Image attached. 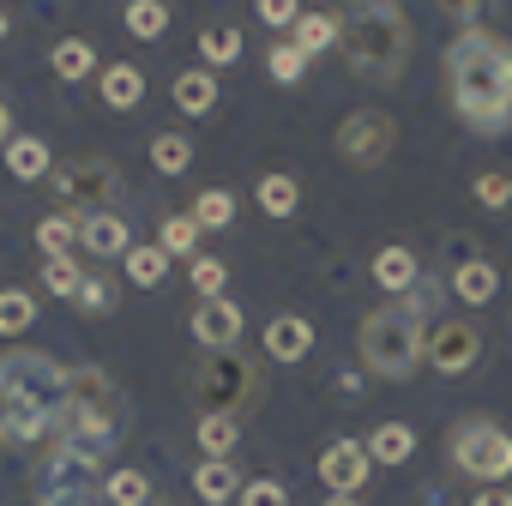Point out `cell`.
<instances>
[{"instance_id": "46", "label": "cell", "mask_w": 512, "mask_h": 506, "mask_svg": "<svg viewBox=\"0 0 512 506\" xmlns=\"http://www.w3.org/2000/svg\"><path fill=\"white\" fill-rule=\"evenodd\" d=\"M7 139H13V109L0 103V151H7Z\"/></svg>"}, {"instance_id": "28", "label": "cell", "mask_w": 512, "mask_h": 506, "mask_svg": "<svg viewBox=\"0 0 512 506\" xmlns=\"http://www.w3.org/2000/svg\"><path fill=\"white\" fill-rule=\"evenodd\" d=\"M199 61H205V67L241 61V31H235V25H205V31H199Z\"/></svg>"}, {"instance_id": "27", "label": "cell", "mask_w": 512, "mask_h": 506, "mask_svg": "<svg viewBox=\"0 0 512 506\" xmlns=\"http://www.w3.org/2000/svg\"><path fill=\"white\" fill-rule=\"evenodd\" d=\"M127 37H139V43H157L163 31H169V7L163 0H127Z\"/></svg>"}, {"instance_id": "10", "label": "cell", "mask_w": 512, "mask_h": 506, "mask_svg": "<svg viewBox=\"0 0 512 506\" xmlns=\"http://www.w3.org/2000/svg\"><path fill=\"white\" fill-rule=\"evenodd\" d=\"M97 464H103V458H91V452H79V446H67V440H49V452H43V464H37V500L55 506V500H67V494H91Z\"/></svg>"}, {"instance_id": "45", "label": "cell", "mask_w": 512, "mask_h": 506, "mask_svg": "<svg viewBox=\"0 0 512 506\" xmlns=\"http://www.w3.org/2000/svg\"><path fill=\"white\" fill-rule=\"evenodd\" d=\"M338 398H362V380L356 374H338Z\"/></svg>"}, {"instance_id": "4", "label": "cell", "mask_w": 512, "mask_h": 506, "mask_svg": "<svg viewBox=\"0 0 512 506\" xmlns=\"http://www.w3.org/2000/svg\"><path fill=\"white\" fill-rule=\"evenodd\" d=\"M356 350H362V368L374 380H410L428 356V314L410 302V296H392L386 308H374L356 332Z\"/></svg>"}, {"instance_id": "37", "label": "cell", "mask_w": 512, "mask_h": 506, "mask_svg": "<svg viewBox=\"0 0 512 506\" xmlns=\"http://www.w3.org/2000/svg\"><path fill=\"white\" fill-rule=\"evenodd\" d=\"M223 284H229L223 260H205V253H193V290H199V302H217V296H223Z\"/></svg>"}, {"instance_id": "49", "label": "cell", "mask_w": 512, "mask_h": 506, "mask_svg": "<svg viewBox=\"0 0 512 506\" xmlns=\"http://www.w3.org/2000/svg\"><path fill=\"white\" fill-rule=\"evenodd\" d=\"M0 43H7V13H0Z\"/></svg>"}, {"instance_id": "1", "label": "cell", "mask_w": 512, "mask_h": 506, "mask_svg": "<svg viewBox=\"0 0 512 506\" xmlns=\"http://www.w3.org/2000/svg\"><path fill=\"white\" fill-rule=\"evenodd\" d=\"M440 73H446V103L458 109V121L470 133L512 127V43L506 37L470 25L464 37L446 43Z\"/></svg>"}, {"instance_id": "16", "label": "cell", "mask_w": 512, "mask_h": 506, "mask_svg": "<svg viewBox=\"0 0 512 506\" xmlns=\"http://www.w3.org/2000/svg\"><path fill=\"white\" fill-rule=\"evenodd\" d=\"M266 350H272V362H302V356L314 350V326H308L302 314H278V320L266 326Z\"/></svg>"}, {"instance_id": "39", "label": "cell", "mask_w": 512, "mask_h": 506, "mask_svg": "<svg viewBox=\"0 0 512 506\" xmlns=\"http://www.w3.org/2000/svg\"><path fill=\"white\" fill-rule=\"evenodd\" d=\"M476 205H482V211H506V205H512V175H494V169L476 175Z\"/></svg>"}, {"instance_id": "47", "label": "cell", "mask_w": 512, "mask_h": 506, "mask_svg": "<svg viewBox=\"0 0 512 506\" xmlns=\"http://www.w3.org/2000/svg\"><path fill=\"white\" fill-rule=\"evenodd\" d=\"M55 506H97V494H67V500H55Z\"/></svg>"}, {"instance_id": "34", "label": "cell", "mask_w": 512, "mask_h": 506, "mask_svg": "<svg viewBox=\"0 0 512 506\" xmlns=\"http://www.w3.org/2000/svg\"><path fill=\"white\" fill-rule=\"evenodd\" d=\"M37 241H43L49 260H67V247L79 241V217H43L37 223Z\"/></svg>"}, {"instance_id": "24", "label": "cell", "mask_w": 512, "mask_h": 506, "mask_svg": "<svg viewBox=\"0 0 512 506\" xmlns=\"http://www.w3.org/2000/svg\"><path fill=\"white\" fill-rule=\"evenodd\" d=\"M7 169H13V181H49L55 157L43 139H7Z\"/></svg>"}, {"instance_id": "2", "label": "cell", "mask_w": 512, "mask_h": 506, "mask_svg": "<svg viewBox=\"0 0 512 506\" xmlns=\"http://www.w3.org/2000/svg\"><path fill=\"white\" fill-rule=\"evenodd\" d=\"M67 392V368L49 350H7L0 356V440L13 446H37L55 434V410Z\"/></svg>"}, {"instance_id": "8", "label": "cell", "mask_w": 512, "mask_h": 506, "mask_svg": "<svg viewBox=\"0 0 512 506\" xmlns=\"http://www.w3.org/2000/svg\"><path fill=\"white\" fill-rule=\"evenodd\" d=\"M49 181H55V193L67 205H91V211H115V193L127 187L109 157H73V163L49 169Z\"/></svg>"}, {"instance_id": "3", "label": "cell", "mask_w": 512, "mask_h": 506, "mask_svg": "<svg viewBox=\"0 0 512 506\" xmlns=\"http://www.w3.org/2000/svg\"><path fill=\"white\" fill-rule=\"evenodd\" d=\"M410 43H416V31H410V13L398 0H350L338 13V55L350 73H362L374 85L404 79Z\"/></svg>"}, {"instance_id": "7", "label": "cell", "mask_w": 512, "mask_h": 506, "mask_svg": "<svg viewBox=\"0 0 512 506\" xmlns=\"http://www.w3.org/2000/svg\"><path fill=\"white\" fill-rule=\"evenodd\" d=\"M446 458H452L458 476H476L482 488L506 482L512 476V434L494 416H458L446 428Z\"/></svg>"}, {"instance_id": "25", "label": "cell", "mask_w": 512, "mask_h": 506, "mask_svg": "<svg viewBox=\"0 0 512 506\" xmlns=\"http://www.w3.org/2000/svg\"><path fill=\"white\" fill-rule=\"evenodd\" d=\"M290 43H296L308 61H314V55H326V49H338V13H302Z\"/></svg>"}, {"instance_id": "5", "label": "cell", "mask_w": 512, "mask_h": 506, "mask_svg": "<svg viewBox=\"0 0 512 506\" xmlns=\"http://www.w3.org/2000/svg\"><path fill=\"white\" fill-rule=\"evenodd\" d=\"M121 392L103 368H67V392H61V410H55V440L103 458L115 440H121Z\"/></svg>"}, {"instance_id": "33", "label": "cell", "mask_w": 512, "mask_h": 506, "mask_svg": "<svg viewBox=\"0 0 512 506\" xmlns=\"http://www.w3.org/2000/svg\"><path fill=\"white\" fill-rule=\"evenodd\" d=\"M31 320H37V296H25V290H0V332L19 338V332H31Z\"/></svg>"}, {"instance_id": "43", "label": "cell", "mask_w": 512, "mask_h": 506, "mask_svg": "<svg viewBox=\"0 0 512 506\" xmlns=\"http://www.w3.org/2000/svg\"><path fill=\"white\" fill-rule=\"evenodd\" d=\"M488 7H494V0H440V13H452V19H464V25H476Z\"/></svg>"}, {"instance_id": "32", "label": "cell", "mask_w": 512, "mask_h": 506, "mask_svg": "<svg viewBox=\"0 0 512 506\" xmlns=\"http://www.w3.org/2000/svg\"><path fill=\"white\" fill-rule=\"evenodd\" d=\"M103 500L109 506H151V476L145 470H115L103 482Z\"/></svg>"}, {"instance_id": "23", "label": "cell", "mask_w": 512, "mask_h": 506, "mask_svg": "<svg viewBox=\"0 0 512 506\" xmlns=\"http://www.w3.org/2000/svg\"><path fill=\"white\" fill-rule=\"evenodd\" d=\"M163 278H169V253H163L157 241H133V247H127V284L157 290Z\"/></svg>"}, {"instance_id": "21", "label": "cell", "mask_w": 512, "mask_h": 506, "mask_svg": "<svg viewBox=\"0 0 512 506\" xmlns=\"http://www.w3.org/2000/svg\"><path fill=\"white\" fill-rule=\"evenodd\" d=\"M175 109H181V115H211V109H217V73H211V67L181 73V79H175Z\"/></svg>"}, {"instance_id": "30", "label": "cell", "mask_w": 512, "mask_h": 506, "mask_svg": "<svg viewBox=\"0 0 512 506\" xmlns=\"http://www.w3.org/2000/svg\"><path fill=\"white\" fill-rule=\"evenodd\" d=\"M49 67L73 85V79H85V73H97V49L91 43H79V37H67V43H55V55H49Z\"/></svg>"}, {"instance_id": "12", "label": "cell", "mask_w": 512, "mask_h": 506, "mask_svg": "<svg viewBox=\"0 0 512 506\" xmlns=\"http://www.w3.org/2000/svg\"><path fill=\"white\" fill-rule=\"evenodd\" d=\"M368 470H374V458H368V446H356V440H332L326 452H320V476H326V488L332 494H362V482H368Z\"/></svg>"}, {"instance_id": "40", "label": "cell", "mask_w": 512, "mask_h": 506, "mask_svg": "<svg viewBox=\"0 0 512 506\" xmlns=\"http://www.w3.org/2000/svg\"><path fill=\"white\" fill-rule=\"evenodd\" d=\"M241 506H284L290 494H284V482L278 476H253V482H241V494H235Z\"/></svg>"}, {"instance_id": "31", "label": "cell", "mask_w": 512, "mask_h": 506, "mask_svg": "<svg viewBox=\"0 0 512 506\" xmlns=\"http://www.w3.org/2000/svg\"><path fill=\"white\" fill-rule=\"evenodd\" d=\"M199 452L205 458H229L235 452V440H241V428H235V416H199Z\"/></svg>"}, {"instance_id": "6", "label": "cell", "mask_w": 512, "mask_h": 506, "mask_svg": "<svg viewBox=\"0 0 512 506\" xmlns=\"http://www.w3.org/2000/svg\"><path fill=\"white\" fill-rule=\"evenodd\" d=\"M193 398L205 416H241L266 398V386H260V368L241 350H205V362L193 368Z\"/></svg>"}, {"instance_id": "35", "label": "cell", "mask_w": 512, "mask_h": 506, "mask_svg": "<svg viewBox=\"0 0 512 506\" xmlns=\"http://www.w3.org/2000/svg\"><path fill=\"white\" fill-rule=\"evenodd\" d=\"M199 223L193 217H163V235H157V247L169 253V260H175V253H199Z\"/></svg>"}, {"instance_id": "9", "label": "cell", "mask_w": 512, "mask_h": 506, "mask_svg": "<svg viewBox=\"0 0 512 506\" xmlns=\"http://www.w3.org/2000/svg\"><path fill=\"white\" fill-rule=\"evenodd\" d=\"M392 139H398V121L386 109H356L338 121V157L350 169H380L392 157Z\"/></svg>"}, {"instance_id": "41", "label": "cell", "mask_w": 512, "mask_h": 506, "mask_svg": "<svg viewBox=\"0 0 512 506\" xmlns=\"http://www.w3.org/2000/svg\"><path fill=\"white\" fill-rule=\"evenodd\" d=\"M73 302H79L85 314H109V308H115V284H109V278H85Z\"/></svg>"}, {"instance_id": "50", "label": "cell", "mask_w": 512, "mask_h": 506, "mask_svg": "<svg viewBox=\"0 0 512 506\" xmlns=\"http://www.w3.org/2000/svg\"><path fill=\"white\" fill-rule=\"evenodd\" d=\"M163 506H181V500H163Z\"/></svg>"}, {"instance_id": "18", "label": "cell", "mask_w": 512, "mask_h": 506, "mask_svg": "<svg viewBox=\"0 0 512 506\" xmlns=\"http://www.w3.org/2000/svg\"><path fill=\"white\" fill-rule=\"evenodd\" d=\"M368 458H374V464H392V470L410 464V458H416V428H410V422H380V428L368 434Z\"/></svg>"}, {"instance_id": "20", "label": "cell", "mask_w": 512, "mask_h": 506, "mask_svg": "<svg viewBox=\"0 0 512 506\" xmlns=\"http://www.w3.org/2000/svg\"><path fill=\"white\" fill-rule=\"evenodd\" d=\"M97 85H103V103H109V109H139V97H145V73H139L133 61L103 67V73H97Z\"/></svg>"}, {"instance_id": "36", "label": "cell", "mask_w": 512, "mask_h": 506, "mask_svg": "<svg viewBox=\"0 0 512 506\" xmlns=\"http://www.w3.org/2000/svg\"><path fill=\"white\" fill-rule=\"evenodd\" d=\"M79 284H85V272H79L73 260H49V266H43V290H49V296L73 302V296H79Z\"/></svg>"}, {"instance_id": "38", "label": "cell", "mask_w": 512, "mask_h": 506, "mask_svg": "<svg viewBox=\"0 0 512 506\" xmlns=\"http://www.w3.org/2000/svg\"><path fill=\"white\" fill-rule=\"evenodd\" d=\"M266 67H272V79H278V85H296V79H302V73H308V55H302V49H296V43H278V49H272V61H266Z\"/></svg>"}, {"instance_id": "14", "label": "cell", "mask_w": 512, "mask_h": 506, "mask_svg": "<svg viewBox=\"0 0 512 506\" xmlns=\"http://www.w3.org/2000/svg\"><path fill=\"white\" fill-rule=\"evenodd\" d=\"M79 241H85V253H97V260H127L133 229H127L121 211H85L79 217Z\"/></svg>"}, {"instance_id": "15", "label": "cell", "mask_w": 512, "mask_h": 506, "mask_svg": "<svg viewBox=\"0 0 512 506\" xmlns=\"http://www.w3.org/2000/svg\"><path fill=\"white\" fill-rule=\"evenodd\" d=\"M374 284H380L386 296H410V290L422 284L416 253H410V247H380V253H374Z\"/></svg>"}, {"instance_id": "22", "label": "cell", "mask_w": 512, "mask_h": 506, "mask_svg": "<svg viewBox=\"0 0 512 506\" xmlns=\"http://www.w3.org/2000/svg\"><path fill=\"white\" fill-rule=\"evenodd\" d=\"M253 199H260V211L266 217H296V205H302V181L296 175H260V187H253Z\"/></svg>"}, {"instance_id": "26", "label": "cell", "mask_w": 512, "mask_h": 506, "mask_svg": "<svg viewBox=\"0 0 512 506\" xmlns=\"http://www.w3.org/2000/svg\"><path fill=\"white\" fill-rule=\"evenodd\" d=\"M151 169L157 175H187L193 169V139L187 133H157L151 139Z\"/></svg>"}, {"instance_id": "29", "label": "cell", "mask_w": 512, "mask_h": 506, "mask_svg": "<svg viewBox=\"0 0 512 506\" xmlns=\"http://www.w3.org/2000/svg\"><path fill=\"white\" fill-rule=\"evenodd\" d=\"M187 217H193L199 229H229V223H235V193H229V187H205Z\"/></svg>"}, {"instance_id": "17", "label": "cell", "mask_w": 512, "mask_h": 506, "mask_svg": "<svg viewBox=\"0 0 512 506\" xmlns=\"http://www.w3.org/2000/svg\"><path fill=\"white\" fill-rule=\"evenodd\" d=\"M494 290H500V272H494L488 260H464V266H452V296H458L464 308L494 302Z\"/></svg>"}, {"instance_id": "44", "label": "cell", "mask_w": 512, "mask_h": 506, "mask_svg": "<svg viewBox=\"0 0 512 506\" xmlns=\"http://www.w3.org/2000/svg\"><path fill=\"white\" fill-rule=\"evenodd\" d=\"M470 506H512V488H506V482H488V488H476Z\"/></svg>"}, {"instance_id": "19", "label": "cell", "mask_w": 512, "mask_h": 506, "mask_svg": "<svg viewBox=\"0 0 512 506\" xmlns=\"http://www.w3.org/2000/svg\"><path fill=\"white\" fill-rule=\"evenodd\" d=\"M193 494H199L205 506H223V500L241 494V470H235L229 458H205V464L193 470Z\"/></svg>"}, {"instance_id": "48", "label": "cell", "mask_w": 512, "mask_h": 506, "mask_svg": "<svg viewBox=\"0 0 512 506\" xmlns=\"http://www.w3.org/2000/svg\"><path fill=\"white\" fill-rule=\"evenodd\" d=\"M326 506H356V500H350V494H332V500H326Z\"/></svg>"}, {"instance_id": "42", "label": "cell", "mask_w": 512, "mask_h": 506, "mask_svg": "<svg viewBox=\"0 0 512 506\" xmlns=\"http://www.w3.org/2000/svg\"><path fill=\"white\" fill-rule=\"evenodd\" d=\"M260 19H266L272 31H296V19H302V0H260Z\"/></svg>"}, {"instance_id": "11", "label": "cell", "mask_w": 512, "mask_h": 506, "mask_svg": "<svg viewBox=\"0 0 512 506\" xmlns=\"http://www.w3.org/2000/svg\"><path fill=\"white\" fill-rule=\"evenodd\" d=\"M422 362L434 374H446V380L470 374L482 362V326L476 320H440V326H428V356Z\"/></svg>"}, {"instance_id": "13", "label": "cell", "mask_w": 512, "mask_h": 506, "mask_svg": "<svg viewBox=\"0 0 512 506\" xmlns=\"http://www.w3.org/2000/svg\"><path fill=\"white\" fill-rule=\"evenodd\" d=\"M187 326H193L199 350H235V338H241V308H235L229 296H217V302H199Z\"/></svg>"}]
</instances>
